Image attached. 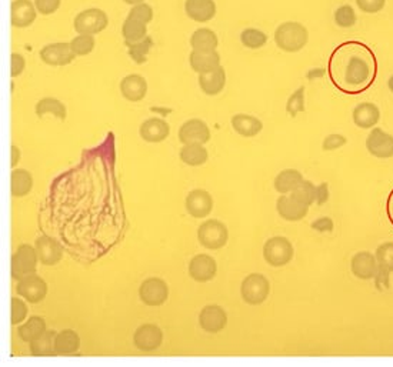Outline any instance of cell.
Listing matches in <instances>:
<instances>
[{"label": "cell", "mask_w": 393, "mask_h": 367, "mask_svg": "<svg viewBox=\"0 0 393 367\" xmlns=\"http://www.w3.org/2000/svg\"><path fill=\"white\" fill-rule=\"evenodd\" d=\"M228 227L219 220H208L205 222L198 231L199 243L209 250H219L228 243Z\"/></svg>", "instance_id": "52a82bcc"}, {"label": "cell", "mask_w": 393, "mask_h": 367, "mask_svg": "<svg viewBox=\"0 0 393 367\" xmlns=\"http://www.w3.org/2000/svg\"><path fill=\"white\" fill-rule=\"evenodd\" d=\"M304 109H307V107H304V87L300 86L293 91V95L288 99L286 111H288L289 116L296 118L299 113L304 111Z\"/></svg>", "instance_id": "b9f144b4"}, {"label": "cell", "mask_w": 393, "mask_h": 367, "mask_svg": "<svg viewBox=\"0 0 393 367\" xmlns=\"http://www.w3.org/2000/svg\"><path fill=\"white\" fill-rule=\"evenodd\" d=\"M179 141L183 145H192V143L205 145L210 141V129L201 119H190L181 126Z\"/></svg>", "instance_id": "8fae6325"}, {"label": "cell", "mask_w": 393, "mask_h": 367, "mask_svg": "<svg viewBox=\"0 0 393 367\" xmlns=\"http://www.w3.org/2000/svg\"><path fill=\"white\" fill-rule=\"evenodd\" d=\"M387 216H389V220L393 224V190L390 192V195L387 197Z\"/></svg>", "instance_id": "11a10c76"}, {"label": "cell", "mask_w": 393, "mask_h": 367, "mask_svg": "<svg viewBox=\"0 0 393 367\" xmlns=\"http://www.w3.org/2000/svg\"><path fill=\"white\" fill-rule=\"evenodd\" d=\"M295 256L293 244L289 239L276 236L264 244V258L272 267H283L292 262Z\"/></svg>", "instance_id": "277c9868"}, {"label": "cell", "mask_w": 393, "mask_h": 367, "mask_svg": "<svg viewBox=\"0 0 393 367\" xmlns=\"http://www.w3.org/2000/svg\"><path fill=\"white\" fill-rule=\"evenodd\" d=\"M387 89L393 93V75H392V76L389 78V80H387Z\"/></svg>", "instance_id": "680465c9"}, {"label": "cell", "mask_w": 393, "mask_h": 367, "mask_svg": "<svg viewBox=\"0 0 393 367\" xmlns=\"http://www.w3.org/2000/svg\"><path fill=\"white\" fill-rule=\"evenodd\" d=\"M35 6L40 15H53L55 12L59 10L62 0H35Z\"/></svg>", "instance_id": "c3c4849f"}, {"label": "cell", "mask_w": 393, "mask_h": 367, "mask_svg": "<svg viewBox=\"0 0 393 367\" xmlns=\"http://www.w3.org/2000/svg\"><path fill=\"white\" fill-rule=\"evenodd\" d=\"M37 260L36 247H32L30 244H20L16 253L12 256V278L15 280H21L30 274H35Z\"/></svg>", "instance_id": "5b68a950"}, {"label": "cell", "mask_w": 393, "mask_h": 367, "mask_svg": "<svg viewBox=\"0 0 393 367\" xmlns=\"http://www.w3.org/2000/svg\"><path fill=\"white\" fill-rule=\"evenodd\" d=\"M139 133L145 142L161 143L167 139V136L170 133V126L163 119L152 118L142 123Z\"/></svg>", "instance_id": "7402d4cb"}, {"label": "cell", "mask_w": 393, "mask_h": 367, "mask_svg": "<svg viewBox=\"0 0 393 367\" xmlns=\"http://www.w3.org/2000/svg\"><path fill=\"white\" fill-rule=\"evenodd\" d=\"M122 96L129 102H140L147 93V82L140 75H129L120 82Z\"/></svg>", "instance_id": "603a6c76"}, {"label": "cell", "mask_w": 393, "mask_h": 367, "mask_svg": "<svg viewBox=\"0 0 393 367\" xmlns=\"http://www.w3.org/2000/svg\"><path fill=\"white\" fill-rule=\"evenodd\" d=\"M125 43L129 49L130 57H132L138 64H142L146 62V56L150 52L152 46H154V40H152L149 36L140 42H135V43L125 42Z\"/></svg>", "instance_id": "f35d334b"}, {"label": "cell", "mask_w": 393, "mask_h": 367, "mask_svg": "<svg viewBox=\"0 0 393 367\" xmlns=\"http://www.w3.org/2000/svg\"><path fill=\"white\" fill-rule=\"evenodd\" d=\"M19 157H20V152L16 146H12V168H15L19 162Z\"/></svg>", "instance_id": "9f6ffc18"}, {"label": "cell", "mask_w": 393, "mask_h": 367, "mask_svg": "<svg viewBox=\"0 0 393 367\" xmlns=\"http://www.w3.org/2000/svg\"><path fill=\"white\" fill-rule=\"evenodd\" d=\"M303 180L304 179L299 170L285 169L275 177L273 185H275L276 192H279L280 195H288V193H292Z\"/></svg>", "instance_id": "f1b7e54d"}, {"label": "cell", "mask_w": 393, "mask_h": 367, "mask_svg": "<svg viewBox=\"0 0 393 367\" xmlns=\"http://www.w3.org/2000/svg\"><path fill=\"white\" fill-rule=\"evenodd\" d=\"M122 35L125 37V42H130V43L140 42L145 37H147V25L139 20L126 17V20L123 21V26H122Z\"/></svg>", "instance_id": "d590c367"}, {"label": "cell", "mask_w": 393, "mask_h": 367, "mask_svg": "<svg viewBox=\"0 0 393 367\" xmlns=\"http://www.w3.org/2000/svg\"><path fill=\"white\" fill-rule=\"evenodd\" d=\"M292 195L302 203L312 206L316 200V186L309 180H303L300 185L292 192Z\"/></svg>", "instance_id": "60d3db41"}, {"label": "cell", "mask_w": 393, "mask_h": 367, "mask_svg": "<svg viewBox=\"0 0 393 367\" xmlns=\"http://www.w3.org/2000/svg\"><path fill=\"white\" fill-rule=\"evenodd\" d=\"M230 123L233 130L244 137H255L264 129V123H262L260 119L245 113L235 114Z\"/></svg>", "instance_id": "4316f807"}, {"label": "cell", "mask_w": 393, "mask_h": 367, "mask_svg": "<svg viewBox=\"0 0 393 367\" xmlns=\"http://www.w3.org/2000/svg\"><path fill=\"white\" fill-rule=\"evenodd\" d=\"M217 265L213 258L208 255L194 256L189 263V274L190 278L199 283L210 282L216 276Z\"/></svg>", "instance_id": "ffe728a7"}, {"label": "cell", "mask_w": 393, "mask_h": 367, "mask_svg": "<svg viewBox=\"0 0 393 367\" xmlns=\"http://www.w3.org/2000/svg\"><path fill=\"white\" fill-rule=\"evenodd\" d=\"M55 330H46L39 339L30 343V353L33 356H55Z\"/></svg>", "instance_id": "e575fe53"}, {"label": "cell", "mask_w": 393, "mask_h": 367, "mask_svg": "<svg viewBox=\"0 0 393 367\" xmlns=\"http://www.w3.org/2000/svg\"><path fill=\"white\" fill-rule=\"evenodd\" d=\"M190 67L196 73H208L214 71L216 67L221 66V55L216 51L213 52H198L192 51L189 56Z\"/></svg>", "instance_id": "484cf974"}, {"label": "cell", "mask_w": 393, "mask_h": 367, "mask_svg": "<svg viewBox=\"0 0 393 367\" xmlns=\"http://www.w3.org/2000/svg\"><path fill=\"white\" fill-rule=\"evenodd\" d=\"M271 293L269 280L260 273H252L245 278L240 286L242 299L250 306H259L265 303Z\"/></svg>", "instance_id": "3957f363"}, {"label": "cell", "mask_w": 393, "mask_h": 367, "mask_svg": "<svg viewBox=\"0 0 393 367\" xmlns=\"http://www.w3.org/2000/svg\"><path fill=\"white\" fill-rule=\"evenodd\" d=\"M311 226H312L313 231H316L319 233H332L333 229H335L333 220L331 217H327V216L316 219Z\"/></svg>", "instance_id": "f907efd6"}, {"label": "cell", "mask_w": 393, "mask_h": 367, "mask_svg": "<svg viewBox=\"0 0 393 367\" xmlns=\"http://www.w3.org/2000/svg\"><path fill=\"white\" fill-rule=\"evenodd\" d=\"M325 73H326L325 69L316 67V69H312V71L308 73V78H309L311 80H315V79H319V78L325 76Z\"/></svg>", "instance_id": "db71d44e"}, {"label": "cell", "mask_w": 393, "mask_h": 367, "mask_svg": "<svg viewBox=\"0 0 393 367\" xmlns=\"http://www.w3.org/2000/svg\"><path fill=\"white\" fill-rule=\"evenodd\" d=\"M185 12L192 20L205 23L214 17L216 3L213 0H186Z\"/></svg>", "instance_id": "d4e9b609"}, {"label": "cell", "mask_w": 393, "mask_h": 367, "mask_svg": "<svg viewBox=\"0 0 393 367\" xmlns=\"http://www.w3.org/2000/svg\"><path fill=\"white\" fill-rule=\"evenodd\" d=\"M162 341L163 332L156 325H143L134 334V343L140 352H155Z\"/></svg>", "instance_id": "5bb4252c"}, {"label": "cell", "mask_w": 393, "mask_h": 367, "mask_svg": "<svg viewBox=\"0 0 393 367\" xmlns=\"http://www.w3.org/2000/svg\"><path fill=\"white\" fill-rule=\"evenodd\" d=\"M240 42L248 49L256 51L262 49L268 43V35L255 28H248L242 33H240Z\"/></svg>", "instance_id": "8d00e7d4"}, {"label": "cell", "mask_w": 393, "mask_h": 367, "mask_svg": "<svg viewBox=\"0 0 393 367\" xmlns=\"http://www.w3.org/2000/svg\"><path fill=\"white\" fill-rule=\"evenodd\" d=\"M309 42L307 26L299 21H283L275 30V43L286 53H298Z\"/></svg>", "instance_id": "7a4b0ae2"}, {"label": "cell", "mask_w": 393, "mask_h": 367, "mask_svg": "<svg viewBox=\"0 0 393 367\" xmlns=\"http://www.w3.org/2000/svg\"><path fill=\"white\" fill-rule=\"evenodd\" d=\"M374 282H375V286L379 292L387 290L390 287V271L379 266V269L375 274V278H374Z\"/></svg>", "instance_id": "681fc988"}, {"label": "cell", "mask_w": 393, "mask_h": 367, "mask_svg": "<svg viewBox=\"0 0 393 367\" xmlns=\"http://www.w3.org/2000/svg\"><path fill=\"white\" fill-rule=\"evenodd\" d=\"M95 46H96V40H95V36L92 35H79L71 40L72 52L76 56H86V55L92 53Z\"/></svg>", "instance_id": "ab89813d"}, {"label": "cell", "mask_w": 393, "mask_h": 367, "mask_svg": "<svg viewBox=\"0 0 393 367\" xmlns=\"http://www.w3.org/2000/svg\"><path fill=\"white\" fill-rule=\"evenodd\" d=\"M199 86L202 91L208 96H216L219 95L221 91L226 86V72L222 66L216 67L214 71L208 72V73H201L199 75Z\"/></svg>", "instance_id": "cb8c5ba5"}, {"label": "cell", "mask_w": 393, "mask_h": 367, "mask_svg": "<svg viewBox=\"0 0 393 367\" xmlns=\"http://www.w3.org/2000/svg\"><path fill=\"white\" fill-rule=\"evenodd\" d=\"M125 3H127V5H132V6H136V5H140V3H143V0H123Z\"/></svg>", "instance_id": "6f0895ef"}, {"label": "cell", "mask_w": 393, "mask_h": 367, "mask_svg": "<svg viewBox=\"0 0 393 367\" xmlns=\"http://www.w3.org/2000/svg\"><path fill=\"white\" fill-rule=\"evenodd\" d=\"M366 149L376 159H392L393 157V134L385 132L381 127L370 129L366 137Z\"/></svg>", "instance_id": "ba28073f"}, {"label": "cell", "mask_w": 393, "mask_h": 367, "mask_svg": "<svg viewBox=\"0 0 393 367\" xmlns=\"http://www.w3.org/2000/svg\"><path fill=\"white\" fill-rule=\"evenodd\" d=\"M360 12L367 15H376L386 6V0H355Z\"/></svg>", "instance_id": "7dc6e473"}, {"label": "cell", "mask_w": 393, "mask_h": 367, "mask_svg": "<svg viewBox=\"0 0 393 367\" xmlns=\"http://www.w3.org/2000/svg\"><path fill=\"white\" fill-rule=\"evenodd\" d=\"M12 25L15 28H29L36 20L37 9L30 0H15L10 6Z\"/></svg>", "instance_id": "44dd1931"}, {"label": "cell", "mask_w": 393, "mask_h": 367, "mask_svg": "<svg viewBox=\"0 0 393 367\" xmlns=\"http://www.w3.org/2000/svg\"><path fill=\"white\" fill-rule=\"evenodd\" d=\"M169 296V287L165 280L158 278L146 279L139 287L140 301L150 307H158L165 305Z\"/></svg>", "instance_id": "9c48e42d"}, {"label": "cell", "mask_w": 393, "mask_h": 367, "mask_svg": "<svg viewBox=\"0 0 393 367\" xmlns=\"http://www.w3.org/2000/svg\"><path fill=\"white\" fill-rule=\"evenodd\" d=\"M80 348V337L75 330H63L55 337V352L56 355H73Z\"/></svg>", "instance_id": "f546056e"}, {"label": "cell", "mask_w": 393, "mask_h": 367, "mask_svg": "<svg viewBox=\"0 0 393 367\" xmlns=\"http://www.w3.org/2000/svg\"><path fill=\"white\" fill-rule=\"evenodd\" d=\"M33 188L32 174L25 169H15L10 176V190L15 197H24Z\"/></svg>", "instance_id": "4dcf8cb0"}, {"label": "cell", "mask_w": 393, "mask_h": 367, "mask_svg": "<svg viewBox=\"0 0 393 367\" xmlns=\"http://www.w3.org/2000/svg\"><path fill=\"white\" fill-rule=\"evenodd\" d=\"M279 216L286 222H299L309 212V206L299 202L293 195H283L276 202Z\"/></svg>", "instance_id": "4fadbf2b"}, {"label": "cell", "mask_w": 393, "mask_h": 367, "mask_svg": "<svg viewBox=\"0 0 393 367\" xmlns=\"http://www.w3.org/2000/svg\"><path fill=\"white\" fill-rule=\"evenodd\" d=\"M28 306L26 303L19 299V297H12V316H10V323L13 326L24 322L28 316Z\"/></svg>", "instance_id": "ee69618b"}, {"label": "cell", "mask_w": 393, "mask_h": 367, "mask_svg": "<svg viewBox=\"0 0 393 367\" xmlns=\"http://www.w3.org/2000/svg\"><path fill=\"white\" fill-rule=\"evenodd\" d=\"M190 46L193 51L198 52H213L219 46V39L209 28H201L193 32L190 37Z\"/></svg>", "instance_id": "83f0119b"}, {"label": "cell", "mask_w": 393, "mask_h": 367, "mask_svg": "<svg viewBox=\"0 0 393 367\" xmlns=\"http://www.w3.org/2000/svg\"><path fill=\"white\" fill-rule=\"evenodd\" d=\"M46 332V322L39 316H33L30 317L25 325H21L17 329V334L19 337L26 341V343H32L36 339H39L43 333Z\"/></svg>", "instance_id": "d6a6232c"}, {"label": "cell", "mask_w": 393, "mask_h": 367, "mask_svg": "<svg viewBox=\"0 0 393 367\" xmlns=\"http://www.w3.org/2000/svg\"><path fill=\"white\" fill-rule=\"evenodd\" d=\"M346 143H347V137H345L340 133H332L325 137V141L322 143V149L325 152H333V150L343 147Z\"/></svg>", "instance_id": "bcb514c9"}, {"label": "cell", "mask_w": 393, "mask_h": 367, "mask_svg": "<svg viewBox=\"0 0 393 367\" xmlns=\"http://www.w3.org/2000/svg\"><path fill=\"white\" fill-rule=\"evenodd\" d=\"M333 20L336 26L342 29H351L358 23V15L351 5H342L335 10Z\"/></svg>", "instance_id": "74e56055"}, {"label": "cell", "mask_w": 393, "mask_h": 367, "mask_svg": "<svg viewBox=\"0 0 393 367\" xmlns=\"http://www.w3.org/2000/svg\"><path fill=\"white\" fill-rule=\"evenodd\" d=\"M53 114L57 119L64 120L68 116V110L66 106H64L60 100L55 99V98H45L37 102L36 105V114L39 118H43L45 114Z\"/></svg>", "instance_id": "836d02e7"}, {"label": "cell", "mask_w": 393, "mask_h": 367, "mask_svg": "<svg viewBox=\"0 0 393 367\" xmlns=\"http://www.w3.org/2000/svg\"><path fill=\"white\" fill-rule=\"evenodd\" d=\"M381 114L382 113L378 105L372 102H362L354 107L352 119L358 127L370 130L376 127V125L379 123Z\"/></svg>", "instance_id": "d6986e66"}, {"label": "cell", "mask_w": 393, "mask_h": 367, "mask_svg": "<svg viewBox=\"0 0 393 367\" xmlns=\"http://www.w3.org/2000/svg\"><path fill=\"white\" fill-rule=\"evenodd\" d=\"M25 67H26V60L25 57L19 55V53H12V66H10V76L12 78H17L20 76L21 73H24L25 71Z\"/></svg>", "instance_id": "816d5d0a"}, {"label": "cell", "mask_w": 393, "mask_h": 367, "mask_svg": "<svg viewBox=\"0 0 393 367\" xmlns=\"http://www.w3.org/2000/svg\"><path fill=\"white\" fill-rule=\"evenodd\" d=\"M208 150L203 147V145L199 143L185 145L181 150V160L188 166H202L208 162Z\"/></svg>", "instance_id": "1f68e13d"}, {"label": "cell", "mask_w": 393, "mask_h": 367, "mask_svg": "<svg viewBox=\"0 0 393 367\" xmlns=\"http://www.w3.org/2000/svg\"><path fill=\"white\" fill-rule=\"evenodd\" d=\"M379 269L376 256L370 253V251H359L351 260V270L354 276L360 280H370L375 278V274Z\"/></svg>", "instance_id": "2e32d148"}, {"label": "cell", "mask_w": 393, "mask_h": 367, "mask_svg": "<svg viewBox=\"0 0 393 367\" xmlns=\"http://www.w3.org/2000/svg\"><path fill=\"white\" fill-rule=\"evenodd\" d=\"M327 200H329V185L327 183H320L319 186H316V200L315 203L316 204H323L326 203Z\"/></svg>", "instance_id": "f5cc1de1"}, {"label": "cell", "mask_w": 393, "mask_h": 367, "mask_svg": "<svg viewBox=\"0 0 393 367\" xmlns=\"http://www.w3.org/2000/svg\"><path fill=\"white\" fill-rule=\"evenodd\" d=\"M199 325L208 333H219L228 325V314L217 305L206 306L199 314Z\"/></svg>", "instance_id": "e0dca14e"}, {"label": "cell", "mask_w": 393, "mask_h": 367, "mask_svg": "<svg viewBox=\"0 0 393 367\" xmlns=\"http://www.w3.org/2000/svg\"><path fill=\"white\" fill-rule=\"evenodd\" d=\"M127 17L139 20V21L146 23V25H147V23L154 20V9H152L147 3H140V5H136V6L132 8V10H130Z\"/></svg>", "instance_id": "f6af8a7d"}, {"label": "cell", "mask_w": 393, "mask_h": 367, "mask_svg": "<svg viewBox=\"0 0 393 367\" xmlns=\"http://www.w3.org/2000/svg\"><path fill=\"white\" fill-rule=\"evenodd\" d=\"M36 253L39 262L45 266H55L63 258V249L57 240L49 236H40L36 239Z\"/></svg>", "instance_id": "ac0fdd59"}, {"label": "cell", "mask_w": 393, "mask_h": 367, "mask_svg": "<svg viewBox=\"0 0 393 367\" xmlns=\"http://www.w3.org/2000/svg\"><path fill=\"white\" fill-rule=\"evenodd\" d=\"M327 73L342 93L359 95L374 84L378 75V59L366 43L347 40L333 49Z\"/></svg>", "instance_id": "6da1fadb"}, {"label": "cell", "mask_w": 393, "mask_h": 367, "mask_svg": "<svg viewBox=\"0 0 393 367\" xmlns=\"http://www.w3.org/2000/svg\"><path fill=\"white\" fill-rule=\"evenodd\" d=\"M375 256L378 260V265L386 270H389L390 273L393 271V242H386L382 243L376 251Z\"/></svg>", "instance_id": "7bdbcfd3"}, {"label": "cell", "mask_w": 393, "mask_h": 367, "mask_svg": "<svg viewBox=\"0 0 393 367\" xmlns=\"http://www.w3.org/2000/svg\"><path fill=\"white\" fill-rule=\"evenodd\" d=\"M109 25V17L102 9H86L76 15L73 26L79 35H98Z\"/></svg>", "instance_id": "8992f818"}, {"label": "cell", "mask_w": 393, "mask_h": 367, "mask_svg": "<svg viewBox=\"0 0 393 367\" xmlns=\"http://www.w3.org/2000/svg\"><path fill=\"white\" fill-rule=\"evenodd\" d=\"M186 212L196 219L208 217L213 211V199L206 190L196 189L190 192L185 202Z\"/></svg>", "instance_id": "9a60e30c"}, {"label": "cell", "mask_w": 393, "mask_h": 367, "mask_svg": "<svg viewBox=\"0 0 393 367\" xmlns=\"http://www.w3.org/2000/svg\"><path fill=\"white\" fill-rule=\"evenodd\" d=\"M16 292L19 296L24 297L29 303H39L45 299L48 294V285L37 274H30V276L19 280L16 286Z\"/></svg>", "instance_id": "30bf717a"}, {"label": "cell", "mask_w": 393, "mask_h": 367, "mask_svg": "<svg viewBox=\"0 0 393 367\" xmlns=\"http://www.w3.org/2000/svg\"><path fill=\"white\" fill-rule=\"evenodd\" d=\"M71 43H52L42 48L40 59L49 66H68L75 60Z\"/></svg>", "instance_id": "7c38bea8"}]
</instances>
